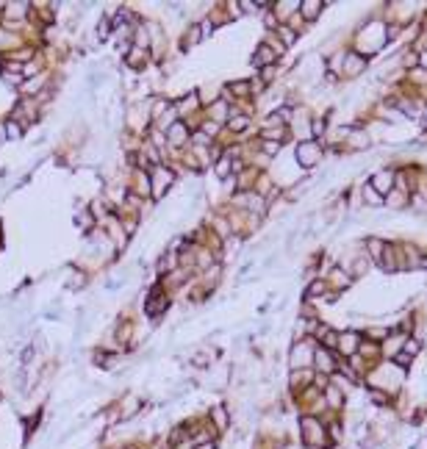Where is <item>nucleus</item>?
Listing matches in <instances>:
<instances>
[{
  "label": "nucleus",
  "mask_w": 427,
  "mask_h": 449,
  "mask_svg": "<svg viewBox=\"0 0 427 449\" xmlns=\"http://www.w3.org/2000/svg\"><path fill=\"white\" fill-rule=\"evenodd\" d=\"M172 178H175V175L169 172L167 167H158L156 172H153V183H156V197H161V194L167 192V186L172 183Z\"/></svg>",
  "instance_id": "1"
},
{
  "label": "nucleus",
  "mask_w": 427,
  "mask_h": 449,
  "mask_svg": "<svg viewBox=\"0 0 427 449\" xmlns=\"http://www.w3.org/2000/svg\"><path fill=\"white\" fill-rule=\"evenodd\" d=\"M297 156H300V164H302V167H311V164H316V161H319V147H316L313 142L300 144Z\"/></svg>",
  "instance_id": "2"
},
{
  "label": "nucleus",
  "mask_w": 427,
  "mask_h": 449,
  "mask_svg": "<svg viewBox=\"0 0 427 449\" xmlns=\"http://www.w3.org/2000/svg\"><path fill=\"white\" fill-rule=\"evenodd\" d=\"M338 347H341L344 355H352L355 349H358V335L355 333H341L338 335Z\"/></svg>",
  "instance_id": "3"
},
{
  "label": "nucleus",
  "mask_w": 427,
  "mask_h": 449,
  "mask_svg": "<svg viewBox=\"0 0 427 449\" xmlns=\"http://www.w3.org/2000/svg\"><path fill=\"white\" fill-rule=\"evenodd\" d=\"M308 360H311V349H308L305 344H300V347L291 352V366L300 369V366H308Z\"/></svg>",
  "instance_id": "4"
},
{
  "label": "nucleus",
  "mask_w": 427,
  "mask_h": 449,
  "mask_svg": "<svg viewBox=\"0 0 427 449\" xmlns=\"http://www.w3.org/2000/svg\"><path fill=\"white\" fill-rule=\"evenodd\" d=\"M186 136H189V133H186V128H183L181 122H175V125L169 128V142H172V144H183V142H186Z\"/></svg>",
  "instance_id": "5"
},
{
  "label": "nucleus",
  "mask_w": 427,
  "mask_h": 449,
  "mask_svg": "<svg viewBox=\"0 0 427 449\" xmlns=\"http://www.w3.org/2000/svg\"><path fill=\"white\" fill-rule=\"evenodd\" d=\"M316 363H319V369H322V371H333V369H336L333 358L325 352V349H316Z\"/></svg>",
  "instance_id": "6"
},
{
  "label": "nucleus",
  "mask_w": 427,
  "mask_h": 449,
  "mask_svg": "<svg viewBox=\"0 0 427 449\" xmlns=\"http://www.w3.org/2000/svg\"><path fill=\"white\" fill-rule=\"evenodd\" d=\"M363 64H366V61H363V56L352 53V56H347V64H344V67H347V72L352 75V72H361Z\"/></svg>",
  "instance_id": "7"
},
{
  "label": "nucleus",
  "mask_w": 427,
  "mask_h": 449,
  "mask_svg": "<svg viewBox=\"0 0 427 449\" xmlns=\"http://www.w3.org/2000/svg\"><path fill=\"white\" fill-rule=\"evenodd\" d=\"M211 419L217 421L219 430H225V427H228V410H225V407H214V410H211Z\"/></svg>",
  "instance_id": "8"
},
{
  "label": "nucleus",
  "mask_w": 427,
  "mask_h": 449,
  "mask_svg": "<svg viewBox=\"0 0 427 449\" xmlns=\"http://www.w3.org/2000/svg\"><path fill=\"white\" fill-rule=\"evenodd\" d=\"M374 186H377V192H388L391 189V172H380L377 178H374Z\"/></svg>",
  "instance_id": "9"
},
{
  "label": "nucleus",
  "mask_w": 427,
  "mask_h": 449,
  "mask_svg": "<svg viewBox=\"0 0 427 449\" xmlns=\"http://www.w3.org/2000/svg\"><path fill=\"white\" fill-rule=\"evenodd\" d=\"M269 61H275V53H272L269 48H258V56H255V64H269Z\"/></svg>",
  "instance_id": "10"
},
{
  "label": "nucleus",
  "mask_w": 427,
  "mask_h": 449,
  "mask_svg": "<svg viewBox=\"0 0 427 449\" xmlns=\"http://www.w3.org/2000/svg\"><path fill=\"white\" fill-rule=\"evenodd\" d=\"M319 9H322V3H302V14L305 17H316Z\"/></svg>",
  "instance_id": "11"
},
{
  "label": "nucleus",
  "mask_w": 427,
  "mask_h": 449,
  "mask_svg": "<svg viewBox=\"0 0 427 449\" xmlns=\"http://www.w3.org/2000/svg\"><path fill=\"white\" fill-rule=\"evenodd\" d=\"M327 399H330L333 405L338 407V405H341V391H336V388H333V385H330V388H327Z\"/></svg>",
  "instance_id": "12"
},
{
  "label": "nucleus",
  "mask_w": 427,
  "mask_h": 449,
  "mask_svg": "<svg viewBox=\"0 0 427 449\" xmlns=\"http://www.w3.org/2000/svg\"><path fill=\"white\" fill-rule=\"evenodd\" d=\"M244 125H247V120H244V117H236V120L230 122V128H233V131H239V128H244Z\"/></svg>",
  "instance_id": "13"
},
{
  "label": "nucleus",
  "mask_w": 427,
  "mask_h": 449,
  "mask_svg": "<svg viewBox=\"0 0 427 449\" xmlns=\"http://www.w3.org/2000/svg\"><path fill=\"white\" fill-rule=\"evenodd\" d=\"M322 291H325V283H313V286H311V291H308V294H322Z\"/></svg>",
  "instance_id": "14"
},
{
  "label": "nucleus",
  "mask_w": 427,
  "mask_h": 449,
  "mask_svg": "<svg viewBox=\"0 0 427 449\" xmlns=\"http://www.w3.org/2000/svg\"><path fill=\"white\" fill-rule=\"evenodd\" d=\"M194 449H217V446H214V441H200Z\"/></svg>",
  "instance_id": "15"
},
{
  "label": "nucleus",
  "mask_w": 427,
  "mask_h": 449,
  "mask_svg": "<svg viewBox=\"0 0 427 449\" xmlns=\"http://www.w3.org/2000/svg\"><path fill=\"white\" fill-rule=\"evenodd\" d=\"M366 200H369V203H380V197L372 192V189H366Z\"/></svg>",
  "instance_id": "16"
},
{
  "label": "nucleus",
  "mask_w": 427,
  "mask_h": 449,
  "mask_svg": "<svg viewBox=\"0 0 427 449\" xmlns=\"http://www.w3.org/2000/svg\"><path fill=\"white\" fill-rule=\"evenodd\" d=\"M416 352V341H408L405 344V355H413Z\"/></svg>",
  "instance_id": "17"
},
{
  "label": "nucleus",
  "mask_w": 427,
  "mask_h": 449,
  "mask_svg": "<svg viewBox=\"0 0 427 449\" xmlns=\"http://www.w3.org/2000/svg\"><path fill=\"white\" fill-rule=\"evenodd\" d=\"M421 64H424V67H427V53H424V56H421Z\"/></svg>",
  "instance_id": "18"
}]
</instances>
